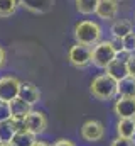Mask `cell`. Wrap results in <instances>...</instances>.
<instances>
[{"label":"cell","instance_id":"2e32d148","mask_svg":"<svg viewBox=\"0 0 135 146\" xmlns=\"http://www.w3.org/2000/svg\"><path fill=\"white\" fill-rule=\"evenodd\" d=\"M10 143L14 146H32L35 143V136L29 131H19V133L14 134Z\"/></svg>","mask_w":135,"mask_h":146},{"label":"cell","instance_id":"9a60e30c","mask_svg":"<svg viewBox=\"0 0 135 146\" xmlns=\"http://www.w3.org/2000/svg\"><path fill=\"white\" fill-rule=\"evenodd\" d=\"M117 95L118 97H135V78L125 76L117 82Z\"/></svg>","mask_w":135,"mask_h":146},{"label":"cell","instance_id":"83f0119b","mask_svg":"<svg viewBox=\"0 0 135 146\" xmlns=\"http://www.w3.org/2000/svg\"><path fill=\"white\" fill-rule=\"evenodd\" d=\"M0 146H14L12 143H0Z\"/></svg>","mask_w":135,"mask_h":146},{"label":"cell","instance_id":"d6986e66","mask_svg":"<svg viewBox=\"0 0 135 146\" xmlns=\"http://www.w3.org/2000/svg\"><path fill=\"white\" fill-rule=\"evenodd\" d=\"M17 10V0H0V19L10 17Z\"/></svg>","mask_w":135,"mask_h":146},{"label":"cell","instance_id":"8992f818","mask_svg":"<svg viewBox=\"0 0 135 146\" xmlns=\"http://www.w3.org/2000/svg\"><path fill=\"white\" fill-rule=\"evenodd\" d=\"M79 134L85 141L96 143V141H101L103 136H105V126H103V122L96 121V119H90L81 126Z\"/></svg>","mask_w":135,"mask_h":146},{"label":"cell","instance_id":"9c48e42d","mask_svg":"<svg viewBox=\"0 0 135 146\" xmlns=\"http://www.w3.org/2000/svg\"><path fill=\"white\" fill-rule=\"evenodd\" d=\"M95 15L101 21H105V22L115 21L117 15H118V2H115V0H98Z\"/></svg>","mask_w":135,"mask_h":146},{"label":"cell","instance_id":"8fae6325","mask_svg":"<svg viewBox=\"0 0 135 146\" xmlns=\"http://www.w3.org/2000/svg\"><path fill=\"white\" fill-rule=\"evenodd\" d=\"M110 33L111 37H118V39H123L128 34L135 33L134 31V22L127 21V19H118V21H113L111 27H110Z\"/></svg>","mask_w":135,"mask_h":146},{"label":"cell","instance_id":"603a6c76","mask_svg":"<svg viewBox=\"0 0 135 146\" xmlns=\"http://www.w3.org/2000/svg\"><path fill=\"white\" fill-rule=\"evenodd\" d=\"M110 146H135V139H128V138H120V136H117Z\"/></svg>","mask_w":135,"mask_h":146},{"label":"cell","instance_id":"3957f363","mask_svg":"<svg viewBox=\"0 0 135 146\" xmlns=\"http://www.w3.org/2000/svg\"><path fill=\"white\" fill-rule=\"evenodd\" d=\"M115 54H117V51L113 49L111 42L101 39L100 42H96L91 48V65L98 70H105L115 60Z\"/></svg>","mask_w":135,"mask_h":146},{"label":"cell","instance_id":"ffe728a7","mask_svg":"<svg viewBox=\"0 0 135 146\" xmlns=\"http://www.w3.org/2000/svg\"><path fill=\"white\" fill-rule=\"evenodd\" d=\"M9 121H10V124H12V127H14L15 133H19V131H27V129H26V117H10Z\"/></svg>","mask_w":135,"mask_h":146},{"label":"cell","instance_id":"ba28073f","mask_svg":"<svg viewBox=\"0 0 135 146\" xmlns=\"http://www.w3.org/2000/svg\"><path fill=\"white\" fill-rule=\"evenodd\" d=\"M113 114L118 119H134L135 97H118L113 104Z\"/></svg>","mask_w":135,"mask_h":146},{"label":"cell","instance_id":"4316f807","mask_svg":"<svg viewBox=\"0 0 135 146\" xmlns=\"http://www.w3.org/2000/svg\"><path fill=\"white\" fill-rule=\"evenodd\" d=\"M32 146H51V145H47L46 141H37V139H35V143H34Z\"/></svg>","mask_w":135,"mask_h":146},{"label":"cell","instance_id":"7a4b0ae2","mask_svg":"<svg viewBox=\"0 0 135 146\" xmlns=\"http://www.w3.org/2000/svg\"><path fill=\"white\" fill-rule=\"evenodd\" d=\"M90 94L101 102L113 100L117 97V80H113L106 73H101L93 78V82L90 85Z\"/></svg>","mask_w":135,"mask_h":146},{"label":"cell","instance_id":"277c9868","mask_svg":"<svg viewBox=\"0 0 135 146\" xmlns=\"http://www.w3.org/2000/svg\"><path fill=\"white\" fill-rule=\"evenodd\" d=\"M68 61L74 68H86L91 65V48L85 44H73L68 51Z\"/></svg>","mask_w":135,"mask_h":146},{"label":"cell","instance_id":"30bf717a","mask_svg":"<svg viewBox=\"0 0 135 146\" xmlns=\"http://www.w3.org/2000/svg\"><path fill=\"white\" fill-rule=\"evenodd\" d=\"M19 97L22 100H26L29 106H34V104H37L41 100V90L31 82H20Z\"/></svg>","mask_w":135,"mask_h":146},{"label":"cell","instance_id":"5b68a950","mask_svg":"<svg viewBox=\"0 0 135 146\" xmlns=\"http://www.w3.org/2000/svg\"><path fill=\"white\" fill-rule=\"evenodd\" d=\"M19 88H20V80L12 75L0 76V100L2 102H10L15 97H19Z\"/></svg>","mask_w":135,"mask_h":146},{"label":"cell","instance_id":"7c38bea8","mask_svg":"<svg viewBox=\"0 0 135 146\" xmlns=\"http://www.w3.org/2000/svg\"><path fill=\"white\" fill-rule=\"evenodd\" d=\"M105 73L108 76H111L113 80L120 82L122 78L128 76V72H127V63L125 61H118V60H113L106 68H105Z\"/></svg>","mask_w":135,"mask_h":146},{"label":"cell","instance_id":"f546056e","mask_svg":"<svg viewBox=\"0 0 135 146\" xmlns=\"http://www.w3.org/2000/svg\"><path fill=\"white\" fill-rule=\"evenodd\" d=\"M134 19H135V14H134Z\"/></svg>","mask_w":135,"mask_h":146},{"label":"cell","instance_id":"cb8c5ba5","mask_svg":"<svg viewBox=\"0 0 135 146\" xmlns=\"http://www.w3.org/2000/svg\"><path fill=\"white\" fill-rule=\"evenodd\" d=\"M127 72H128V76L135 78V53H132L130 58L127 60Z\"/></svg>","mask_w":135,"mask_h":146},{"label":"cell","instance_id":"6da1fadb","mask_svg":"<svg viewBox=\"0 0 135 146\" xmlns=\"http://www.w3.org/2000/svg\"><path fill=\"white\" fill-rule=\"evenodd\" d=\"M73 36L76 39L78 44H85V46H90L93 48L96 42L101 41L103 36V29L96 21H79L76 26H74V31H73Z\"/></svg>","mask_w":135,"mask_h":146},{"label":"cell","instance_id":"e0dca14e","mask_svg":"<svg viewBox=\"0 0 135 146\" xmlns=\"http://www.w3.org/2000/svg\"><path fill=\"white\" fill-rule=\"evenodd\" d=\"M76 2V10L83 15H93L96 12L98 0H74Z\"/></svg>","mask_w":135,"mask_h":146},{"label":"cell","instance_id":"ac0fdd59","mask_svg":"<svg viewBox=\"0 0 135 146\" xmlns=\"http://www.w3.org/2000/svg\"><path fill=\"white\" fill-rule=\"evenodd\" d=\"M15 131L10 124V121H3L0 122V143H10L14 138Z\"/></svg>","mask_w":135,"mask_h":146},{"label":"cell","instance_id":"d4e9b609","mask_svg":"<svg viewBox=\"0 0 135 146\" xmlns=\"http://www.w3.org/2000/svg\"><path fill=\"white\" fill-rule=\"evenodd\" d=\"M51 146H76V145H74L71 139H64V138H63V139H58L54 145H51Z\"/></svg>","mask_w":135,"mask_h":146},{"label":"cell","instance_id":"484cf974","mask_svg":"<svg viewBox=\"0 0 135 146\" xmlns=\"http://www.w3.org/2000/svg\"><path fill=\"white\" fill-rule=\"evenodd\" d=\"M5 60H7V54H5V49L0 46V68L5 65Z\"/></svg>","mask_w":135,"mask_h":146},{"label":"cell","instance_id":"f1b7e54d","mask_svg":"<svg viewBox=\"0 0 135 146\" xmlns=\"http://www.w3.org/2000/svg\"><path fill=\"white\" fill-rule=\"evenodd\" d=\"M115 2H118V3H120V2H127V0H115Z\"/></svg>","mask_w":135,"mask_h":146},{"label":"cell","instance_id":"44dd1931","mask_svg":"<svg viewBox=\"0 0 135 146\" xmlns=\"http://www.w3.org/2000/svg\"><path fill=\"white\" fill-rule=\"evenodd\" d=\"M122 41H123V49H125V51L135 53V33L128 34L127 37H123Z\"/></svg>","mask_w":135,"mask_h":146},{"label":"cell","instance_id":"5bb4252c","mask_svg":"<svg viewBox=\"0 0 135 146\" xmlns=\"http://www.w3.org/2000/svg\"><path fill=\"white\" fill-rule=\"evenodd\" d=\"M9 107H10V115L12 117H26L32 110V106H29L20 97H15L14 100H10L9 102Z\"/></svg>","mask_w":135,"mask_h":146},{"label":"cell","instance_id":"7402d4cb","mask_svg":"<svg viewBox=\"0 0 135 146\" xmlns=\"http://www.w3.org/2000/svg\"><path fill=\"white\" fill-rule=\"evenodd\" d=\"M10 117H12V115H10V107H9V104L0 100V122L9 121Z\"/></svg>","mask_w":135,"mask_h":146},{"label":"cell","instance_id":"4fadbf2b","mask_svg":"<svg viewBox=\"0 0 135 146\" xmlns=\"http://www.w3.org/2000/svg\"><path fill=\"white\" fill-rule=\"evenodd\" d=\"M115 129H117V136L135 139V119H118Z\"/></svg>","mask_w":135,"mask_h":146},{"label":"cell","instance_id":"52a82bcc","mask_svg":"<svg viewBox=\"0 0 135 146\" xmlns=\"http://www.w3.org/2000/svg\"><path fill=\"white\" fill-rule=\"evenodd\" d=\"M47 127V117L41 110H31L26 115V129L32 133L34 136H39L46 131Z\"/></svg>","mask_w":135,"mask_h":146},{"label":"cell","instance_id":"4dcf8cb0","mask_svg":"<svg viewBox=\"0 0 135 146\" xmlns=\"http://www.w3.org/2000/svg\"><path fill=\"white\" fill-rule=\"evenodd\" d=\"M134 119H135V117H134Z\"/></svg>","mask_w":135,"mask_h":146}]
</instances>
